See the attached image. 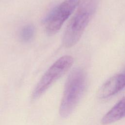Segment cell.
I'll return each mask as SVG.
<instances>
[{
  "label": "cell",
  "mask_w": 125,
  "mask_h": 125,
  "mask_svg": "<svg viewBox=\"0 0 125 125\" xmlns=\"http://www.w3.org/2000/svg\"><path fill=\"white\" fill-rule=\"evenodd\" d=\"M95 11L79 1L78 9L70 21L63 37V44L67 48L74 45L81 38Z\"/></svg>",
  "instance_id": "cell-2"
},
{
  "label": "cell",
  "mask_w": 125,
  "mask_h": 125,
  "mask_svg": "<svg viewBox=\"0 0 125 125\" xmlns=\"http://www.w3.org/2000/svg\"><path fill=\"white\" fill-rule=\"evenodd\" d=\"M78 0H65L54 8L46 17V32L49 35L57 33L73 13L78 4Z\"/></svg>",
  "instance_id": "cell-4"
},
{
  "label": "cell",
  "mask_w": 125,
  "mask_h": 125,
  "mask_svg": "<svg viewBox=\"0 0 125 125\" xmlns=\"http://www.w3.org/2000/svg\"><path fill=\"white\" fill-rule=\"evenodd\" d=\"M125 117V97L119 101L103 117L101 123L108 125Z\"/></svg>",
  "instance_id": "cell-6"
},
{
  "label": "cell",
  "mask_w": 125,
  "mask_h": 125,
  "mask_svg": "<svg viewBox=\"0 0 125 125\" xmlns=\"http://www.w3.org/2000/svg\"><path fill=\"white\" fill-rule=\"evenodd\" d=\"M86 76L84 71L75 68L70 72L66 81L59 113L62 118L68 117L82 98L86 89Z\"/></svg>",
  "instance_id": "cell-1"
},
{
  "label": "cell",
  "mask_w": 125,
  "mask_h": 125,
  "mask_svg": "<svg viewBox=\"0 0 125 125\" xmlns=\"http://www.w3.org/2000/svg\"><path fill=\"white\" fill-rule=\"evenodd\" d=\"M74 60L70 56H64L56 61L42 76L32 94V99L36 100L41 96L55 82L71 67Z\"/></svg>",
  "instance_id": "cell-3"
},
{
  "label": "cell",
  "mask_w": 125,
  "mask_h": 125,
  "mask_svg": "<svg viewBox=\"0 0 125 125\" xmlns=\"http://www.w3.org/2000/svg\"><path fill=\"white\" fill-rule=\"evenodd\" d=\"M35 33V29L31 24H28L24 26L21 31L20 38L24 42H28L31 41Z\"/></svg>",
  "instance_id": "cell-7"
},
{
  "label": "cell",
  "mask_w": 125,
  "mask_h": 125,
  "mask_svg": "<svg viewBox=\"0 0 125 125\" xmlns=\"http://www.w3.org/2000/svg\"><path fill=\"white\" fill-rule=\"evenodd\" d=\"M125 87V74H116L107 80L99 89L97 96L105 99L118 93Z\"/></svg>",
  "instance_id": "cell-5"
}]
</instances>
